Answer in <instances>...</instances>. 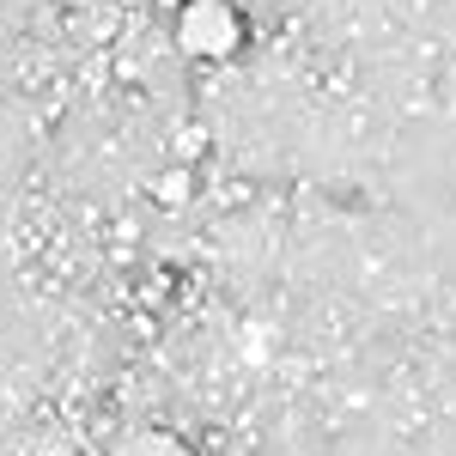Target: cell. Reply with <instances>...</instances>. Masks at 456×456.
Returning a JSON list of instances; mask_svg holds the SVG:
<instances>
[{
  "mask_svg": "<svg viewBox=\"0 0 456 456\" xmlns=\"http://www.w3.org/2000/svg\"><path fill=\"white\" fill-rule=\"evenodd\" d=\"M189 195H195V183H189V171H171L165 183H159V201H165V208H183Z\"/></svg>",
  "mask_w": 456,
  "mask_h": 456,
  "instance_id": "cell-3",
  "label": "cell"
},
{
  "mask_svg": "<svg viewBox=\"0 0 456 456\" xmlns=\"http://www.w3.org/2000/svg\"><path fill=\"white\" fill-rule=\"evenodd\" d=\"M116 456H195V451L176 444V438H165V432H146V438H134V444H122Z\"/></svg>",
  "mask_w": 456,
  "mask_h": 456,
  "instance_id": "cell-2",
  "label": "cell"
},
{
  "mask_svg": "<svg viewBox=\"0 0 456 456\" xmlns=\"http://www.w3.org/2000/svg\"><path fill=\"white\" fill-rule=\"evenodd\" d=\"M176 43L201 61H225L238 49V12L225 0H183V19H176Z\"/></svg>",
  "mask_w": 456,
  "mask_h": 456,
  "instance_id": "cell-1",
  "label": "cell"
}]
</instances>
